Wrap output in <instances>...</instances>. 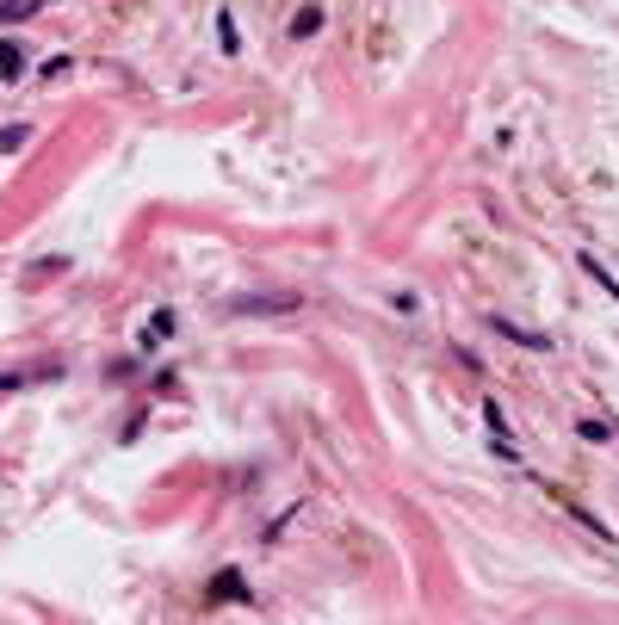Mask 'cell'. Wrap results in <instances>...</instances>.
Listing matches in <instances>:
<instances>
[{"label":"cell","mask_w":619,"mask_h":625,"mask_svg":"<svg viewBox=\"0 0 619 625\" xmlns=\"http://www.w3.org/2000/svg\"><path fill=\"white\" fill-rule=\"evenodd\" d=\"M304 310L297 291H248V297H230V316H291Z\"/></svg>","instance_id":"obj_1"},{"label":"cell","mask_w":619,"mask_h":625,"mask_svg":"<svg viewBox=\"0 0 619 625\" xmlns=\"http://www.w3.org/2000/svg\"><path fill=\"white\" fill-rule=\"evenodd\" d=\"M490 329L501 341H514V347H539V353H551V335H539V329H520V322H508V316H490Z\"/></svg>","instance_id":"obj_2"},{"label":"cell","mask_w":619,"mask_h":625,"mask_svg":"<svg viewBox=\"0 0 619 625\" xmlns=\"http://www.w3.org/2000/svg\"><path fill=\"white\" fill-rule=\"evenodd\" d=\"M242 595H248L242 570H217V576H211V601H242Z\"/></svg>","instance_id":"obj_3"},{"label":"cell","mask_w":619,"mask_h":625,"mask_svg":"<svg viewBox=\"0 0 619 625\" xmlns=\"http://www.w3.org/2000/svg\"><path fill=\"white\" fill-rule=\"evenodd\" d=\"M167 335H174V310H155V316L143 322V335H136V341H143V347H161Z\"/></svg>","instance_id":"obj_4"},{"label":"cell","mask_w":619,"mask_h":625,"mask_svg":"<svg viewBox=\"0 0 619 625\" xmlns=\"http://www.w3.org/2000/svg\"><path fill=\"white\" fill-rule=\"evenodd\" d=\"M19 75H25V50L12 37H0V81H19Z\"/></svg>","instance_id":"obj_5"},{"label":"cell","mask_w":619,"mask_h":625,"mask_svg":"<svg viewBox=\"0 0 619 625\" xmlns=\"http://www.w3.org/2000/svg\"><path fill=\"white\" fill-rule=\"evenodd\" d=\"M582 272H589V279H595V285H601V291H607V297L619 304V285H614V272H607V266H601L595 254H582Z\"/></svg>","instance_id":"obj_6"},{"label":"cell","mask_w":619,"mask_h":625,"mask_svg":"<svg viewBox=\"0 0 619 625\" xmlns=\"http://www.w3.org/2000/svg\"><path fill=\"white\" fill-rule=\"evenodd\" d=\"M322 31V6H304L297 19H291V37H316Z\"/></svg>","instance_id":"obj_7"},{"label":"cell","mask_w":619,"mask_h":625,"mask_svg":"<svg viewBox=\"0 0 619 625\" xmlns=\"http://www.w3.org/2000/svg\"><path fill=\"white\" fill-rule=\"evenodd\" d=\"M25 142H31V125H6L0 130V155H19Z\"/></svg>","instance_id":"obj_8"},{"label":"cell","mask_w":619,"mask_h":625,"mask_svg":"<svg viewBox=\"0 0 619 625\" xmlns=\"http://www.w3.org/2000/svg\"><path fill=\"white\" fill-rule=\"evenodd\" d=\"M576 434H582L589 446H601V440H614V427H607V421H595V415H589V421H576Z\"/></svg>","instance_id":"obj_9"},{"label":"cell","mask_w":619,"mask_h":625,"mask_svg":"<svg viewBox=\"0 0 619 625\" xmlns=\"http://www.w3.org/2000/svg\"><path fill=\"white\" fill-rule=\"evenodd\" d=\"M217 37H224V50H230V56L242 50V37H236V19H230V12H217Z\"/></svg>","instance_id":"obj_10"},{"label":"cell","mask_w":619,"mask_h":625,"mask_svg":"<svg viewBox=\"0 0 619 625\" xmlns=\"http://www.w3.org/2000/svg\"><path fill=\"white\" fill-rule=\"evenodd\" d=\"M25 12H37V0H0V19H6V25L25 19Z\"/></svg>","instance_id":"obj_11"}]
</instances>
